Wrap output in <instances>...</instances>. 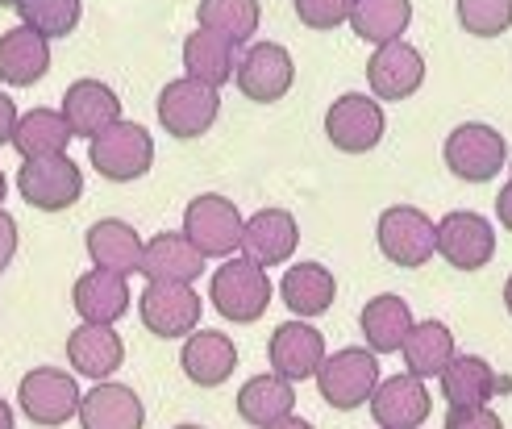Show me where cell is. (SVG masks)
Masks as SVG:
<instances>
[{"mask_svg": "<svg viewBox=\"0 0 512 429\" xmlns=\"http://www.w3.org/2000/svg\"><path fill=\"white\" fill-rule=\"evenodd\" d=\"M209 300H213V309H217L225 321H234V325L259 321V317L267 313V305H271L267 267L250 263L246 255H242V259H225V263L213 271V280H209Z\"/></svg>", "mask_w": 512, "mask_h": 429, "instance_id": "obj_1", "label": "cell"}, {"mask_svg": "<svg viewBox=\"0 0 512 429\" xmlns=\"http://www.w3.org/2000/svg\"><path fill=\"white\" fill-rule=\"evenodd\" d=\"M317 388L329 409L354 413L371 405L379 388V355H371L363 346H342L338 355H325V363L317 367Z\"/></svg>", "mask_w": 512, "mask_h": 429, "instance_id": "obj_2", "label": "cell"}, {"mask_svg": "<svg viewBox=\"0 0 512 429\" xmlns=\"http://www.w3.org/2000/svg\"><path fill=\"white\" fill-rule=\"evenodd\" d=\"M88 163L113 184H134L155 163V138L138 121H117L88 142Z\"/></svg>", "mask_w": 512, "mask_h": 429, "instance_id": "obj_3", "label": "cell"}, {"mask_svg": "<svg viewBox=\"0 0 512 429\" xmlns=\"http://www.w3.org/2000/svg\"><path fill=\"white\" fill-rule=\"evenodd\" d=\"M375 242L388 263L413 271L438 255V221H429L413 205H392V209H383L375 225Z\"/></svg>", "mask_w": 512, "mask_h": 429, "instance_id": "obj_4", "label": "cell"}, {"mask_svg": "<svg viewBox=\"0 0 512 429\" xmlns=\"http://www.w3.org/2000/svg\"><path fill=\"white\" fill-rule=\"evenodd\" d=\"M242 213L229 196H196L184 213V238L204 259H234L242 250Z\"/></svg>", "mask_w": 512, "mask_h": 429, "instance_id": "obj_5", "label": "cell"}, {"mask_svg": "<svg viewBox=\"0 0 512 429\" xmlns=\"http://www.w3.org/2000/svg\"><path fill=\"white\" fill-rule=\"evenodd\" d=\"M504 163H508V142L500 130H492V125L467 121V125H458V130H450L446 167H450V175H458V180L488 184L504 171Z\"/></svg>", "mask_w": 512, "mask_h": 429, "instance_id": "obj_6", "label": "cell"}, {"mask_svg": "<svg viewBox=\"0 0 512 429\" xmlns=\"http://www.w3.org/2000/svg\"><path fill=\"white\" fill-rule=\"evenodd\" d=\"M17 192L30 209L42 213H63L71 209L75 200L84 196V171L75 159L55 155V159H34V163H21L17 171Z\"/></svg>", "mask_w": 512, "mask_h": 429, "instance_id": "obj_7", "label": "cell"}, {"mask_svg": "<svg viewBox=\"0 0 512 429\" xmlns=\"http://www.w3.org/2000/svg\"><path fill=\"white\" fill-rule=\"evenodd\" d=\"M80 384L75 375L59 371V367H34L21 375L17 388V405L34 425H67L75 413H80Z\"/></svg>", "mask_w": 512, "mask_h": 429, "instance_id": "obj_8", "label": "cell"}, {"mask_svg": "<svg viewBox=\"0 0 512 429\" xmlns=\"http://www.w3.org/2000/svg\"><path fill=\"white\" fill-rule=\"evenodd\" d=\"M217 113H221L217 88L196 84V80H188V75L184 80H171L159 92V125L179 142H192L200 134H209Z\"/></svg>", "mask_w": 512, "mask_h": 429, "instance_id": "obj_9", "label": "cell"}, {"mask_svg": "<svg viewBox=\"0 0 512 429\" xmlns=\"http://www.w3.org/2000/svg\"><path fill=\"white\" fill-rule=\"evenodd\" d=\"M383 130H388V121H383L379 100L363 96V92L338 96L325 113V138L334 142L342 155H367V150H375L383 142Z\"/></svg>", "mask_w": 512, "mask_h": 429, "instance_id": "obj_10", "label": "cell"}, {"mask_svg": "<svg viewBox=\"0 0 512 429\" xmlns=\"http://www.w3.org/2000/svg\"><path fill=\"white\" fill-rule=\"evenodd\" d=\"M292 80H296V63L288 55V46H279V42H254L234 71L238 92L254 100V105L284 100L292 92Z\"/></svg>", "mask_w": 512, "mask_h": 429, "instance_id": "obj_11", "label": "cell"}, {"mask_svg": "<svg viewBox=\"0 0 512 429\" xmlns=\"http://www.w3.org/2000/svg\"><path fill=\"white\" fill-rule=\"evenodd\" d=\"M138 313L155 338H188V334H196L204 305L192 284H146Z\"/></svg>", "mask_w": 512, "mask_h": 429, "instance_id": "obj_12", "label": "cell"}, {"mask_svg": "<svg viewBox=\"0 0 512 429\" xmlns=\"http://www.w3.org/2000/svg\"><path fill=\"white\" fill-rule=\"evenodd\" d=\"M438 255L454 271H483L496 255V230L479 213H446L438 221Z\"/></svg>", "mask_w": 512, "mask_h": 429, "instance_id": "obj_13", "label": "cell"}, {"mask_svg": "<svg viewBox=\"0 0 512 429\" xmlns=\"http://www.w3.org/2000/svg\"><path fill=\"white\" fill-rule=\"evenodd\" d=\"M267 359H271V375L300 384L317 375V367L325 363V338L309 321H284L275 325V334L267 342Z\"/></svg>", "mask_w": 512, "mask_h": 429, "instance_id": "obj_14", "label": "cell"}, {"mask_svg": "<svg viewBox=\"0 0 512 429\" xmlns=\"http://www.w3.org/2000/svg\"><path fill=\"white\" fill-rule=\"evenodd\" d=\"M367 84L375 100H408L421 84H425V59L417 46L388 42V46H375V55L367 63Z\"/></svg>", "mask_w": 512, "mask_h": 429, "instance_id": "obj_15", "label": "cell"}, {"mask_svg": "<svg viewBox=\"0 0 512 429\" xmlns=\"http://www.w3.org/2000/svg\"><path fill=\"white\" fill-rule=\"evenodd\" d=\"M63 121L75 138H96L105 134L109 125L121 121V96L105 84V80H75L67 92H63Z\"/></svg>", "mask_w": 512, "mask_h": 429, "instance_id": "obj_16", "label": "cell"}, {"mask_svg": "<svg viewBox=\"0 0 512 429\" xmlns=\"http://www.w3.org/2000/svg\"><path fill=\"white\" fill-rule=\"evenodd\" d=\"M438 380H442V400L450 409H479L496 392H512L508 375H496L492 363L479 355H454Z\"/></svg>", "mask_w": 512, "mask_h": 429, "instance_id": "obj_17", "label": "cell"}, {"mask_svg": "<svg viewBox=\"0 0 512 429\" xmlns=\"http://www.w3.org/2000/svg\"><path fill=\"white\" fill-rule=\"evenodd\" d=\"M433 409V396L425 388V380L417 375H392V380H379L375 396H371V417L379 429H417L425 425Z\"/></svg>", "mask_w": 512, "mask_h": 429, "instance_id": "obj_18", "label": "cell"}, {"mask_svg": "<svg viewBox=\"0 0 512 429\" xmlns=\"http://www.w3.org/2000/svg\"><path fill=\"white\" fill-rule=\"evenodd\" d=\"M300 246V225L288 209H259L242 225V255L259 267L288 263Z\"/></svg>", "mask_w": 512, "mask_h": 429, "instance_id": "obj_19", "label": "cell"}, {"mask_svg": "<svg viewBox=\"0 0 512 429\" xmlns=\"http://www.w3.org/2000/svg\"><path fill=\"white\" fill-rule=\"evenodd\" d=\"M71 305H75V313H80L84 325H113V321L125 317V309H130V284H125V275L92 267L75 280Z\"/></svg>", "mask_w": 512, "mask_h": 429, "instance_id": "obj_20", "label": "cell"}, {"mask_svg": "<svg viewBox=\"0 0 512 429\" xmlns=\"http://www.w3.org/2000/svg\"><path fill=\"white\" fill-rule=\"evenodd\" d=\"M75 417H80V429H142L146 425L142 396L125 384H113V380L84 392Z\"/></svg>", "mask_w": 512, "mask_h": 429, "instance_id": "obj_21", "label": "cell"}, {"mask_svg": "<svg viewBox=\"0 0 512 429\" xmlns=\"http://www.w3.org/2000/svg\"><path fill=\"white\" fill-rule=\"evenodd\" d=\"M179 367H184L192 384L221 388L238 367V346L221 330H196V334H188L184 350H179Z\"/></svg>", "mask_w": 512, "mask_h": 429, "instance_id": "obj_22", "label": "cell"}, {"mask_svg": "<svg viewBox=\"0 0 512 429\" xmlns=\"http://www.w3.org/2000/svg\"><path fill=\"white\" fill-rule=\"evenodd\" d=\"M67 363L75 367V375H88V380L105 384L125 363V342L109 325H80L67 338Z\"/></svg>", "mask_w": 512, "mask_h": 429, "instance_id": "obj_23", "label": "cell"}, {"mask_svg": "<svg viewBox=\"0 0 512 429\" xmlns=\"http://www.w3.org/2000/svg\"><path fill=\"white\" fill-rule=\"evenodd\" d=\"M142 275L150 284H192L204 275V255L184 234H155L142 250Z\"/></svg>", "mask_w": 512, "mask_h": 429, "instance_id": "obj_24", "label": "cell"}, {"mask_svg": "<svg viewBox=\"0 0 512 429\" xmlns=\"http://www.w3.org/2000/svg\"><path fill=\"white\" fill-rule=\"evenodd\" d=\"M142 250H146V242L138 238L134 225L121 217H105L88 230V259L100 271L134 275V271H142Z\"/></svg>", "mask_w": 512, "mask_h": 429, "instance_id": "obj_25", "label": "cell"}, {"mask_svg": "<svg viewBox=\"0 0 512 429\" xmlns=\"http://www.w3.org/2000/svg\"><path fill=\"white\" fill-rule=\"evenodd\" d=\"M50 71V42L30 30V25H17V30L0 34V80L9 88H30Z\"/></svg>", "mask_w": 512, "mask_h": 429, "instance_id": "obj_26", "label": "cell"}, {"mask_svg": "<svg viewBox=\"0 0 512 429\" xmlns=\"http://www.w3.org/2000/svg\"><path fill=\"white\" fill-rule=\"evenodd\" d=\"M334 296H338L334 271L321 267V263H292L284 271V280H279V300L304 321L334 309Z\"/></svg>", "mask_w": 512, "mask_h": 429, "instance_id": "obj_27", "label": "cell"}, {"mask_svg": "<svg viewBox=\"0 0 512 429\" xmlns=\"http://www.w3.org/2000/svg\"><path fill=\"white\" fill-rule=\"evenodd\" d=\"M413 325L417 321H413V313H408V300L392 296V292L367 300L363 313H358V330H363L371 355H396Z\"/></svg>", "mask_w": 512, "mask_h": 429, "instance_id": "obj_28", "label": "cell"}, {"mask_svg": "<svg viewBox=\"0 0 512 429\" xmlns=\"http://www.w3.org/2000/svg\"><path fill=\"white\" fill-rule=\"evenodd\" d=\"M184 71L196 84L221 88L234 80V71H238V46L209 34V30H192L184 42Z\"/></svg>", "mask_w": 512, "mask_h": 429, "instance_id": "obj_29", "label": "cell"}, {"mask_svg": "<svg viewBox=\"0 0 512 429\" xmlns=\"http://www.w3.org/2000/svg\"><path fill=\"white\" fill-rule=\"evenodd\" d=\"M71 138H75V134L67 130L63 113H55V109H30V113L17 117L13 150H17L25 163H34V159H55V155H67V142H71Z\"/></svg>", "mask_w": 512, "mask_h": 429, "instance_id": "obj_30", "label": "cell"}, {"mask_svg": "<svg viewBox=\"0 0 512 429\" xmlns=\"http://www.w3.org/2000/svg\"><path fill=\"white\" fill-rule=\"evenodd\" d=\"M408 21H413V0H354L350 5V30L371 46L400 42Z\"/></svg>", "mask_w": 512, "mask_h": 429, "instance_id": "obj_31", "label": "cell"}, {"mask_svg": "<svg viewBox=\"0 0 512 429\" xmlns=\"http://www.w3.org/2000/svg\"><path fill=\"white\" fill-rule=\"evenodd\" d=\"M292 409H296V392L288 380H279V375H254L238 392V413L254 429H267L275 421L292 417Z\"/></svg>", "mask_w": 512, "mask_h": 429, "instance_id": "obj_32", "label": "cell"}, {"mask_svg": "<svg viewBox=\"0 0 512 429\" xmlns=\"http://www.w3.org/2000/svg\"><path fill=\"white\" fill-rule=\"evenodd\" d=\"M400 355H404L408 375H417V380H433V375H442L446 363L454 359V334L446 330L442 321H421V325L408 330Z\"/></svg>", "mask_w": 512, "mask_h": 429, "instance_id": "obj_33", "label": "cell"}, {"mask_svg": "<svg viewBox=\"0 0 512 429\" xmlns=\"http://www.w3.org/2000/svg\"><path fill=\"white\" fill-rule=\"evenodd\" d=\"M259 0H200L196 5V21H200V30H209L225 42H250L254 30H259Z\"/></svg>", "mask_w": 512, "mask_h": 429, "instance_id": "obj_34", "label": "cell"}, {"mask_svg": "<svg viewBox=\"0 0 512 429\" xmlns=\"http://www.w3.org/2000/svg\"><path fill=\"white\" fill-rule=\"evenodd\" d=\"M13 9L21 13V25H30L50 42V38H67L80 25L84 0H13Z\"/></svg>", "mask_w": 512, "mask_h": 429, "instance_id": "obj_35", "label": "cell"}, {"mask_svg": "<svg viewBox=\"0 0 512 429\" xmlns=\"http://www.w3.org/2000/svg\"><path fill=\"white\" fill-rule=\"evenodd\" d=\"M458 25L475 38H500L512 25V0H458Z\"/></svg>", "mask_w": 512, "mask_h": 429, "instance_id": "obj_36", "label": "cell"}, {"mask_svg": "<svg viewBox=\"0 0 512 429\" xmlns=\"http://www.w3.org/2000/svg\"><path fill=\"white\" fill-rule=\"evenodd\" d=\"M296 17L309 25V30H338L342 21H350V5L354 0H292Z\"/></svg>", "mask_w": 512, "mask_h": 429, "instance_id": "obj_37", "label": "cell"}, {"mask_svg": "<svg viewBox=\"0 0 512 429\" xmlns=\"http://www.w3.org/2000/svg\"><path fill=\"white\" fill-rule=\"evenodd\" d=\"M442 429H504V421L488 405H479V409H450Z\"/></svg>", "mask_w": 512, "mask_h": 429, "instance_id": "obj_38", "label": "cell"}, {"mask_svg": "<svg viewBox=\"0 0 512 429\" xmlns=\"http://www.w3.org/2000/svg\"><path fill=\"white\" fill-rule=\"evenodd\" d=\"M13 255H17V221L0 209V271H9Z\"/></svg>", "mask_w": 512, "mask_h": 429, "instance_id": "obj_39", "label": "cell"}, {"mask_svg": "<svg viewBox=\"0 0 512 429\" xmlns=\"http://www.w3.org/2000/svg\"><path fill=\"white\" fill-rule=\"evenodd\" d=\"M13 130H17V105H13V96L0 92V146L13 142Z\"/></svg>", "mask_w": 512, "mask_h": 429, "instance_id": "obj_40", "label": "cell"}, {"mask_svg": "<svg viewBox=\"0 0 512 429\" xmlns=\"http://www.w3.org/2000/svg\"><path fill=\"white\" fill-rule=\"evenodd\" d=\"M496 217H500V225L512 234V175H508V184L500 188V196H496Z\"/></svg>", "mask_w": 512, "mask_h": 429, "instance_id": "obj_41", "label": "cell"}, {"mask_svg": "<svg viewBox=\"0 0 512 429\" xmlns=\"http://www.w3.org/2000/svg\"><path fill=\"white\" fill-rule=\"evenodd\" d=\"M267 429H313L304 417H284V421H275V425H267Z\"/></svg>", "mask_w": 512, "mask_h": 429, "instance_id": "obj_42", "label": "cell"}, {"mask_svg": "<svg viewBox=\"0 0 512 429\" xmlns=\"http://www.w3.org/2000/svg\"><path fill=\"white\" fill-rule=\"evenodd\" d=\"M0 429H13V409H9L5 396H0Z\"/></svg>", "mask_w": 512, "mask_h": 429, "instance_id": "obj_43", "label": "cell"}, {"mask_svg": "<svg viewBox=\"0 0 512 429\" xmlns=\"http://www.w3.org/2000/svg\"><path fill=\"white\" fill-rule=\"evenodd\" d=\"M504 309H508V317H512V275H508V284H504Z\"/></svg>", "mask_w": 512, "mask_h": 429, "instance_id": "obj_44", "label": "cell"}, {"mask_svg": "<svg viewBox=\"0 0 512 429\" xmlns=\"http://www.w3.org/2000/svg\"><path fill=\"white\" fill-rule=\"evenodd\" d=\"M5 192H9V180H5V171H0V205H5Z\"/></svg>", "mask_w": 512, "mask_h": 429, "instance_id": "obj_45", "label": "cell"}, {"mask_svg": "<svg viewBox=\"0 0 512 429\" xmlns=\"http://www.w3.org/2000/svg\"><path fill=\"white\" fill-rule=\"evenodd\" d=\"M175 429H200V425H175Z\"/></svg>", "mask_w": 512, "mask_h": 429, "instance_id": "obj_46", "label": "cell"}, {"mask_svg": "<svg viewBox=\"0 0 512 429\" xmlns=\"http://www.w3.org/2000/svg\"><path fill=\"white\" fill-rule=\"evenodd\" d=\"M5 5H13V0H5Z\"/></svg>", "mask_w": 512, "mask_h": 429, "instance_id": "obj_47", "label": "cell"}]
</instances>
